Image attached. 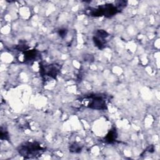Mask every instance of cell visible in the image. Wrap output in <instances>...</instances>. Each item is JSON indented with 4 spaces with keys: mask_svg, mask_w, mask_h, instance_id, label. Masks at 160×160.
I'll return each mask as SVG.
<instances>
[{
    "mask_svg": "<svg viewBox=\"0 0 160 160\" xmlns=\"http://www.w3.org/2000/svg\"><path fill=\"white\" fill-rule=\"evenodd\" d=\"M68 32V30L66 29H60L58 30V34L60 37H61L62 38H64Z\"/></svg>",
    "mask_w": 160,
    "mask_h": 160,
    "instance_id": "cell-10",
    "label": "cell"
},
{
    "mask_svg": "<svg viewBox=\"0 0 160 160\" xmlns=\"http://www.w3.org/2000/svg\"><path fill=\"white\" fill-rule=\"evenodd\" d=\"M37 55L38 52L35 49L26 51L24 53V60L31 61L37 57Z\"/></svg>",
    "mask_w": 160,
    "mask_h": 160,
    "instance_id": "cell-7",
    "label": "cell"
},
{
    "mask_svg": "<svg viewBox=\"0 0 160 160\" xmlns=\"http://www.w3.org/2000/svg\"><path fill=\"white\" fill-rule=\"evenodd\" d=\"M126 1H121L117 2L116 4H106L99 6L96 8H90L89 9V14L94 17L104 16L111 18L121 12L126 7Z\"/></svg>",
    "mask_w": 160,
    "mask_h": 160,
    "instance_id": "cell-1",
    "label": "cell"
},
{
    "mask_svg": "<svg viewBox=\"0 0 160 160\" xmlns=\"http://www.w3.org/2000/svg\"><path fill=\"white\" fill-rule=\"evenodd\" d=\"M83 100L88 101L87 106L96 110H105L107 108L106 96L104 94H94L85 96Z\"/></svg>",
    "mask_w": 160,
    "mask_h": 160,
    "instance_id": "cell-3",
    "label": "cell"
},
{
    "mask_svg": "<svg viewBox=\"0 0 160 160\" xmlns=\"http://www.w3.org/2000/svg\"><path fill=\"white\" fill-rule=\"evenodd\" d=\"M81 149H82V146L77 142H74L71 145L69 148V151L74 153L80 152L81 151Z\"/></svg>",
    "mask_w": 160,
    "mask_h": 160,
    "instance_id": "cell-8",
    "label": "cell"
},
{
    "mask_svg": "<svg viewBox=\"0 0 160 160\" xmlns=\"http://www.w3.org/2000/svg\"><path fill=\"white\" fill-rule=\"evenodd\" d=\"M44 151V148L37 142H24L18 148L19 154L25 158H36L41 154Z\"/></svg>",
    "mask_w": 160,
    "mask_h": 160,
    "instance_id": "cell-2",
    "label": "cell"
},
{
    "mask_svg": "<svg viewBox=\"0 0 160 160\" xmlns=\"http://www.w3.org/2000/svg\"><path fill=\"white\" fill-rule=\"evenodd\" d=\"M60 67L58 64H51L45 66H42L41 68V74L43 76H48L52 78H56L59 72Z\"/></svg>",
    "mask_w": 160,
    "mask_h": 160,
    "instance_id": "cell-5",
    "label": "cell"
},
{
    "mask_svg": "<svg viewBox=\"0 0 160 160\" xmlns=\"http://www.w3.org/2000/svg\"><path fill=\"white\" fill-rule=\"evenodd\" d=\"M1 139L2 140H3V139L8 140L9 139L8 132L5 128L4 129L3 128L2 126H1Z\"/></svg>",
    "mask_w": 160,
    "mask_h": 160,
    "instance_id": "cell-9",
    "label": "cell"
},
{
    "mask_svg": "<svg viewBox=\"0 0 160 160\" xmlns=\"http://www.w3.org/2000/svg\"><path fill=\"white\" fill-rule=\"evenodd\" d=\"M109 35V34L103 29L98 30L93 37L94 45L100 49H103L106 44V38Z\"/></svg>",
    "mask_w": 160,
    "mask_h": 160,
    "instance_id": "cell-4",
    "label": "cell"
},
{
    "mask_svg": "<svg viewBox=\"0 0 160 160\" xmlns=\"http://www.w3.org/2000/svg\"><path fill=\"white\" fill-rule=\"evenodd\" d=\"M116 138H117V133L116 130L112 129L108 133L106 136L104 138V139H105L104 141L108 143H112L116 141Z\"/></svg>",
    "mask_w": 160,
    "mask_h": 160,
    "instance_id": "cell-6",
    "label": "cell"
}]
</instances>
